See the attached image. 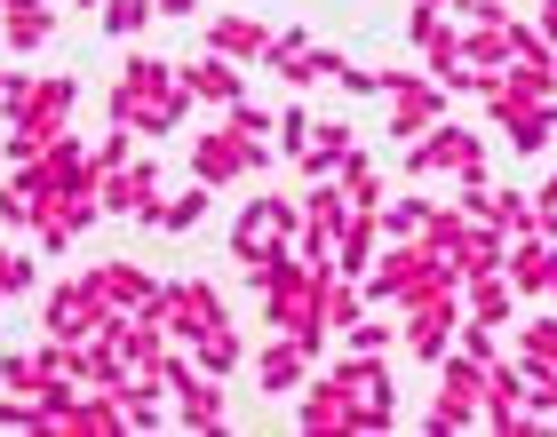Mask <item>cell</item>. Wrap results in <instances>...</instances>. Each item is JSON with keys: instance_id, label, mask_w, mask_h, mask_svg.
I'll return each mask as SVG.
<instances>
[{"instance_id": "1", "label": "cell", "mask_w": 557, "mask_h": 437, "mask_svg": "<svg viewBox=\"0 0 557 437\" xmlns=\"http://www.w3.org/2000/svg\"><path fill=\"white\" fill-rule=\"evenodd\" d=\"M104 112H112V127H136V136H175V127L191 120V88L175 80V64H160L151 48H128Z\"/></svg>"}, {"instance_id": "2", "label": "cell", "mask_w": 557, "mask_h": 437, "mask_svg": "<svg viewBox=\"0 0 557 437\" xmlns=\"http://www.w3.org/2000/svg\"><path fill=\"white\" fill-rule=\"evenodd\" d=\"M144 319H160V326L175 334V342L191 350L199 334L232 326V302H223V287H215V278H168V287H160V302H151Z\"/></svg>"}, {"instance_id": "3", "label": "cell", "mask_w": 557, "mask_h": 437, "mask_svg": "<svg viewBox=\"0 0 557 437\" xmlns=\"http://www.w3.org/2000/svg\"><path fill=\"white\" fill-rule=\"evenodd\" d=\"M112 319H120V302L96 287V271L57 278V287H48V302H40V326L57 334V342H88V334H104Z\"/></svg>"}, {"instance_id": "4", "label": "cell", "mask_w": 557, "mask_h": 437, "mask_svg": "<svg viewBox=\"0 0 557 437\" xmlns=\"http://www.w3.org/2000/svg\"><path fill=\"white\" fill-rule=\"evenodd\" d=\"M263 167H271V143L239 136L232 120H223L215 136H199V143H191V184H215V191H232V184H247V175H263Z\"/></svg>"}, {"instance_id": "5", "label": "cell", "mask_w": 557, "mask_h": 437, "mask_svg": "<svg viewBox=\"0 0 557 437\" xmlns=\"http://www.w3.org/2000/svg\"><path fill=\"white\" fill-rule=\"evenodd\" d=\"M72 112H81V72H40V80L24 88V104L9 112V127H24V136L48 151L57 136H72Z\"/></svg>"}, {"instance_id": "6", "label": "cell", "mask_w": 557, "mask_h": 437, "mask_svg": "<svg viewBox=\"0 0 557 437\" xmlns=\"http://www.w3.org/2000/svg\"><path fill=\"white\" fill-rule=\"evenodd\" d=\"M96 199H104V215H120V223H151V230H160V208H168V191H160V160H151V151H136L128 167L96 175Z\"/></svg>"}, {"instance_id": "7", "label": "cell", "mask_w": 557, "mask_h": 437, "mask_svg": "<svg viewBox=\"0 0 557 437\" xmlns=\"http://www.w3.org/2000/svg\"><path fill=\"white\" fill-rule=\"evenodd\" d=\"M383 104H391V136L422 143L430 127L446 120V88L430 80V72H383Z\"/></svg>"}, {"instance_id": "8", "label": "cell", "mask_w": 557, "mask_h": 437, "mask_svg": "<svg viewBox=\"0 0 557 437\" xmlns=\"http://www.w3.org/2000/svg\"><path fill=\"white\" fill-rule=\"evenodd\" d=\"M407 175H486V143L470 136V127H454V120H438L422 143H407Z\"/></svg>"}, {"instance_id": "9", "label": "cell", "mask_w": 557, "mask_h": 437, "mask_svg": "<svg viewBox=\"0 0 557 437\" xmlns=\"http://www.w3.org/2000/svg\"><path fill=\"white\" fill-rule=\"evenodd\" d=\"M247 366H256V390H263V398H302V382H311L319 358L302 350L295 334H263V350L247 358Z\"/></svg>"}, {"instance_id": "10", "label": "cell", "mask_w": 557, "mask_h": 437, "mask_svg": "<svg viewBox=\"0 0 557 437\" xmlns=\"http://www.w3.org/2000/svg\"><path fill=\"white\" fill-rule=\"evenodd\" d=\"M175 80L191 88V104H215V112H232L239 96H247V64H232V57H191V64H175Z\"/></svg>"}, {"instance_id": "11", "label": "cell", "mask_w": 557, "mask_h": 437, "mask_svg": "<svg viewBox=\"0 0 557 437\" xmlns=\"http://www.w3.org/2000/svg\"><path fill=\"white\" fill-rule=\"evenodd\" d=\"M407 326H398V342H407L422 366H438V358L454 350V326H462V295L454 302H422V311H398Z\"/></svg>"}, {"instance_id": "12", "label": "cell", "mask_w": 557, "mask_h": 437, "mask_svg": "<svg viewBox=\"0 0 557 437\" xmlns=\"http://www.w3.org/2000/svg\"><path fill=\"white\" fill-rule=\"evenodd\" d=\"M199 48H215V57H232V64H263L271 24H263V16H247V9H215V16H208V33H199Z\"/></svg>"}, {"instance_id": "13", "label": "cell", "mask_w": 557, "mask_h": 437, "mask_svg": "<svg viewBox=\"0 0 557 437\" xmlns=\"http://www.w3.org/2000/svg\"><path fill=\"white\" fill-rule=\"evenodd\" d=\"M88 271H96V287H104L120 311H151V302H160V287H168V278H151L136 254H104V263H88Z\"/></svg>"}, {"instance_id": "14", "label": "cell", "mask_w": 557, "mask_h": 437, "mask_svg": "<svg viewBox=\"0 0 557 437\" xmlns=\"http://www.w3.org/2000/svg\"><path fill=\"white\" fill-rule=\"evenodd\" d=\"M48 33H57V9H48V0H0V40H9V57L48 48Z\"/></svg>"}, {"instance_id": "15", "label": "cell", "mask_w": 557, "mask_h": 437, "mask_svg": "<svg viewBox=\"0 0 557 437\" xmlns=\"http://www.w3.org/2000/svg\"><path fill=\"white\" fill-rule=\"evenodd\" d=\"M374 254H383V208H359V215L343 223V239H335V271L343 278H367Z\"/></svg>"}, {"instance_id": "16", "label": "cell", "mask_w": 557, "mask_h": 437, "mask_svg": "<svg viewBox=\"0 0 557 437\" xmlns=\"http://www.w3.org/2000/svg\"><path fill=\"white\" fill-rule=\"evenodd\" d=\"M295 429H311V437H350V398L335 390V382H302Z\"/></svg>"}, {"instance_id": "17", "label": "cell", "mask_w": 557, "mask_h": 437, "mask_svg": "<svg viewBox=\"0 0 557 437\" xmlns=\"http://www.w3.org/2000/svg\"><path fill=\"white\" fill-rule=\"evenodd\" d=\"M462 319H486V326H510V319H518V287H510V271H486V278H462Z\"/></svg>"}, {"instance_id": "18", "label": "cell", "mask_w": 557, "mask_h": 437, "mask_svg": "<svg viewBox=\"0 0 557 437\" xmlns=\"http://www.w3.org/2000/svg\"><path fill=\"white\" fill-rule=\"evenodd\" d=\"M502 271H510V287H518V295H549L557 247L542 239V230H525V239H510V263H502Z\"/></svg>"}, {"instance_id": "19", "label": "cell", "mask_w": 557, "mask_h": 437, "mask_svg": "<svg viewBox=\"0 0 557 437\" xmlns=\"http://www.w3.org/2000/svg\"><path fill=\"white\" fill-rule=\"evenodd\" d=\"M367 311H374V302H367V287H359V278H343V271H326V278H319V326H326V334L359 326Z\"/></svg>"}, {"instance_id": "20", "label": "cell", "mask_w": 557, "mask_h": 437, "mask_svg": "<svg viewBox=\"0 0 557 437\" xmlns=\"http://www.w3.org/2000/svg\"><path fill=\"white\" fill-rule=\"evenodd\" d=\"M175 422H184V429H223V422H232V405H223V382H215V374L184 382V390H175Z\"/></svg>"}, {"instance_id": "21", "label": "cell", "mask_w": 557, "mask_h": 437, "mask_svg": "<svg viewBox=\"0 0 557 437\" xmlns=\"http://www.w3.org/2000/svg\"><path fill=\"white\" fill-rule=\"evenodd\" d=\"M191 358H199V374L232 382V374L247 366V334H239V326H215V334H199V342H191Z\"/></svg>"}, {"instance_id": "22", "label": "cell", "mask_w": 557, "mask_h": 437, "mask_svg": "<svg viewBox=\"0 0 557 437\" xmlns=\"http://www.w3.org/2000/svg\"><path fill=\"white\" fill-rule=\"evenodd\" d=\"M120 429H128V414H120V398H112V390H96V382H88V390H81V414H72V437H120Z\"/></svg>"}, {"instance_id": "23", "label": "cell", "mask_w": 557, "mask_h": 437, "mask_svg": "<svg viewBox=\"0 0 557 437\" xmlns=\"http://www.w3.org/2000/svg\"><path fill=\"white\" fill-rule=\"evenodd\" d=\"M208 208H215V184H191V191H175L168 208H160V230H168V239H184V230H199V223H208Z\"/></svg>"}, {"instance_id": "24", "label": "cell", "mask_w": 557, "mask_h": 437, "mask_svg": "<svg viewBox=\"0 0 557 437\" xmlns=\"http://www.w3.org/2000/svg\"><path fill=\"white\" fill-rule=\"evenodd\" d=\"M335 175H343L350 208H383V160H374V151H350V160H343Z\"/></svg>"}, {"instance_id": "25", "label": "cell", "mask_w": 557, "mask_h": 437, "mask_svg": "<svg viewBox=\"0 0 557 437\" xmlns=\"http://www.w3.org/2000/svg\"><path fill=\"white\" fill-rule=\"evenodd\" d=\"M518 366H525V374H549V366H557V319H549V311L518 326Z\"/></svg>"}, {"instance_id": "26", "label": "cell", "mask_w": 557, "mask_h": 437, "mask_svg": "<svg viewBox=\"0 0 557 437\" xmlns=\"http://www.w3.org/2000/svg\"><path fill=\"white\" fill-rule=\"evenodd\" d=\"M343 64H350L343 48H319V40H311L287 72H278V80H287V88H319V80H343Z\"/></svg>"}, {"instance_id": "27", "label": "cell", "mask_w": 557, "mask_h": 437, "mask_svg": "<svg viewBox=\"0 0 557 437\" xmlns=\"http://www.w3.org/2000/svg\"><path fill=\"white\" fill-rule=\"evenodd\" d=\"M462 64H470V57H462V33H454V24H438V33L422 40V72H430L438 88H454V72H462Z\"/></svg>"}, {"instance_id": "28", "label": "cell", "mask_w": 557, "mask_h": 437, "mask_svg": "<svg viewBox=\"0 0 557 437\" xmlns=\"http://www.w3.org/2000/svg\"><path fill=\"white\" fill-rule=\"evenodd\" d=\"M502 127H510V151L534 160V151H549V136H557V104H534V112H518V120H502Z\"/></svg>"}, {"instance_id": "29", "label": "cell", "mask_w": 557, "mask_h": 437, "mask_svg": "<svg viewBox=\"0 0 557 437\" xmlns=\"http://www.w3.org/2000/svg\"><path fill=\"white\" fill-rule=\"evenodd\" d=\"M33 223H40V199L9 175V184H0V230H9V239H33Z\"/></svg>"}, {"instance_id": "30", "label": "cell", "mask_w": 557, "mask_h": 437, "mask_svg": "<svg viewBox=\"0 0 557 437\" xmlns=\"http://www.w3.org/2000/svg\"><path fill=\"white\" fill-rule=\"evenodd\" d=\"M430 208H438V199H383V239H422V223H430Z\"/></svg>"}, {"instance_id": "31", "label": "cell", "mask_w": 557, "mask_h": 437, "mask_svg": "<svg viewBox=\"0 0 557 437\" xmlns=\"http://www.w3.org/2000/svg\"><path fill=\"white\" fill-rule=\"evenodd\" d=\"M40 287V254H24V247H9V239H0V295H33Z\"/></svg>"}, {"instance_id": "32", "label": "cell", "mask_w": 557, "mask_h": 437, "mask_svg": "<svg viewBox=\"0 0 557 437\" xmlns=\"http://www.w3.org/2000/svg\"><path fill=\"white\" fill-rule=\"evenodd\" d=\"M151 16H160L151 0H104V16H96V24H104L112 40H144V24H151Z\"/></svg>"}, {"instance_id": "33", "label": "cell", "mask_w": 557, "mask_h": 437, "mask_svg": "<svg viewBox=\"0 0 557 437\" xmlns=\"http://www.w3.org/2000/svg\"><path fill=\"white\" fill-rule=\"evenodd\" d=\"M88 160H96V175H112V167H128L136 160V127H104V136L88 143Z\"/></svg>"}, {"instance_id": "34", "label": "cell", "mask_w": 557, "mask_h": 437, "mask_svg": "<svg viewBox=\"0 0 557 437\" xmlns=\"http://www.w3.org/2000/svg\"><path fill=\"white\" fill-rule=\"evenodd\" d=\"M311 127H319V112H302V104H287V112H278V127H271V151H287V160H295V151L311 143Z\"/></svg>"}, {"instance_id": "35", "label": "cell", "mask_w": 557, "mask_h": 437, "mask_svg": "<svg viewBox=\"0 0 557 437\" xmlns=\"http://www.w3.org/2000/svg\"><path fill=\"white\" fill-rule=\"evenodd\" d=\"M0 390H40V350H0Z\"/></svg>"}, {"instance_id": "36", "label": "cell", "mask_w": 557, "mask_h": 437, "mask_svg": "<svg viewBox=\"0 0 557 437\" xmlns=\"http://www.w3.org/2000/svg\"><path fill=\"white\" fill-rule=\"evenodd\" d=\"M391 334H398L391 319H374V311H367L359 326H343V350H367V358H383V350H391Z\"/></svg>"}, {"instance_id": "37", "label": "cell", "mask_w": 557, "mask_h": 437, "mask_svg": "<svg viewBox=\"0 0 557 437\" xmlns=\"http://www.w3.org/2000/svg\"><path fill=\"white\" fill-rule=\"evenodd\" d=\"M223 120H232L239 136H256V143H271V127H278V112H271V104H256V96H239V104L223 112Z\"/></svg>"}, {"instance_id": "38", "label": "cell", "mask_w": 557, "mask_h": 437, "mask_svg": "<svg viewBox=\"0 0 557 437\" xmlns=\"http://www.w3.org/2000/svg\"><path fill=\"white\" fill-rule=\"evenodd\" d=\"M302 48H311V33H302V24H278L271 48H263V72H287V64L302 57Z\"/></svg>"}, {"instance_id": "39", "label": "cell", "mask_w": 557, "mask_h": 437, "mask_svg": "<svg viewBox=\"0 0 557 437\" xmlns=\"http://www.w3.org/2000/svg\"><path fill=\"white\" fill-rule=\"evenodd\" d=\"M343 96H383V72H367V64H343Z\"/></svg>"}, {"instance_id": "40", "label": "cell", "mask_w": 557, "mask_h": 437, "mask_svg": "<svg viewBox=\"0 0 557 437\" xmlns=\"http://www.w3.org/2000/svg\"><path fill=\"white\" fill-rule=\"evenodd\" d=\"M534 208H542V215H557V175H549V184H542V199H534Z\"/></svg>"}, {"instance_id": "41", "label": "cell", "mask_w": 557, "mask_h": 437, "mask_svg": "<svg viewBox=\"0 0 557 437\" xmlns=\"http://www.w3.org/2000/svg\"><path fill=\"white\" fill-rule=\"evenodd\" d=\"M542 33L557 40V0H542Z\"/></svg>"}, {"instance_id": "42", "label": "cell", "mask_w": 557, "mask_h": 437, "mask_svg": "<svg viewBox=\"0 0 557 437\" xmlns=\"http://www.w3.org/2000/svg\"><path fill=\"white\" fill-rule=\"evenodd\" d=\"M72 9H104V0H72Z\"/></svg>"}, {"instance_id": "43", "label": "cell", "mask_w": 557, "mask_h": 437, "mask_svg": "<svg viewBox=\"0 0 557 437\" xmlns=\"http://www.w3.org/2000/svg\"><path fill=\"white\" fill-rule=\"evenodd\" d=\"M549 295H557V271H549Z\"/></svg>"}, {"instance_id": "44", "label": "cell", "mask_w": 557, "mask_h": 437, "mask_svg": "<svg viewBox=\"0 0 557 437\" xmlns=\"http://www.w3.org/2000/svg\"><path fill=\"white\" fill-rule=\"evenodd\" d=\"M0 311H9V295H0Z\"/></svg>"}]
</instances>
